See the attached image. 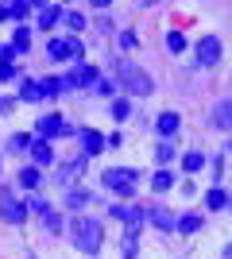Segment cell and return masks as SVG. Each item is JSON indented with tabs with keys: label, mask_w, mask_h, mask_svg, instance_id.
Here are the masks:
<instances>
[{
	"label": "cell",
	"mask_w": 232,
	"mask_h": 259,
	"mask_svg": "<svg viewBox=\"0 0 232 259\" xmlns=\"http://www.w3.org/2000/svg\"><path fill=\"white\" fill-rule=\"evenodd\" d=\"M70 232H74V248L77 251H85V255H97V251H101L105 232H101V225L93 221V217H74Z\"/></svg>",
	"instance_id": "cell-1"
},
{
	"label": "cell",
	"mask_w": 232,
	"mask_h": 259,
	"mask_svg": "<svg viewBox=\"0 0 232 259\" xmlns=\"http://www.w3.org/2000/svg\"><path fill=\"white\" fill-rule=\"evenodd\" d=\"M116 74H120L124 93H135V97H147V93H155L151 74H147V70H140L135 62H120V66H116Z\"/></svg>",
	"instance_id": "cell-2"
},
{
	"label": "cell",
	"mask_w": 232,
	"mask_h": 259,
	"mask_svg": "<svg viewBox=\"0 0 232 259\" xmlns=\"http://www.w3.org/2000/svg\"><path fill=\"white\" fill-rule=\"evenodd\" d=\"M132 182H135V170H128V166H109L101 174V186H109L112 194H124V197H132Z\"/></svg>",
	"instance_id": "cell-3"
},
{
	"label": "cell",
	"mask_w": 232,
	"mask_h": 259,
	"mask_svg": "<svg viewBox=\"0 0 232 259\" xmlns=\"http://www.w3.org/2000/svg\"><path fill=\"white\" fill-rule=\"evenodd\" d=\"M35 132H39L43 140H55V136H74V124H70L66 116H58V112H51V116H43L39 124H35Z\"/></svg>",
	"instance_id": "cell-4"
},
{
	"label": "cell",
	"mask_w": 232,
	"mask_h": 259,
	"mask_svg": "<svg viewBox=\"0 0 232 259\" xmlns=\"http://www.w3.org/2000/svg\"><path fill=\"white\" fill-rule=\"evenodd\" d=\"M0 217H4L8 225H20L23 217H27V205L16 201V194H12L8 186H0Z\"/></svg>",
	"instance_id": "cell-5"
},
{
	"label": "cell",
	"mask_w": 232,
	"mask_h": 259,
	"mask_svg": "<svg viewBox=\"0 0 232 259\" xmlns=\"http://www.w3.org/2000/svg\"><path fill=\"white\" fill-rule=\"evenodd\" d=\"M97 77H101V74H97V66H89V62H77L74 70L66 74V85H70V89H85V85L93 89V81H97Z\"/></svg>",
	"instance_id": "cell-6"
},
{
	"label": "cell",
	"mask_w": 232,
	"mask_h": 259,
	"mask_svg": "<svg viewBox=\"0 0 232 259\" xmlns=\"http://www.w3.org/2000/svg\"><path fill=\"white\" fill-rule=\"evenodd\" d=\"M47 54L55 62H66V58H81V43L77 39H51L47 43Z\"/></svg>",
	"instance_id": "cell-7"
},
{
	"label": "cell",
	"mask_w": 232,
	"mask_h": 259,
	"mask_svg": "<svg viewBox=\"0 0 232 259\" xmlns=\"http://www.w3.org/2000/svg\"><path fill=\"white\" fill-rule=\"evenodd\" d=\"M217 58H221V39H217V35H205L198 43V66H217Z\"/></svg>",
	"instance_id": "cell-8"
},
{
	"label": "cell",
	"mask_w": 232,
	"mask_h": 259,
	"mask_svg": "<svg viewBox=\"0 0 232 259\" xmlns=\"http://www.w3.org/2000/svg\"><path fill=\"white\" fill-rule=\"evenodd\" d=\"M112 217H120L124 225H128V236H135V232H140V221H144V213L132 209V205H116V209H112Z\"/></svg>",
	"instance_id": "cell-9"
},
{
	"label": "cell",
	"mask_w": 232,
	"mask_h": 259,
	"mask_svg": "<svg viewBox=\"0 0 232 259\" xmlns=\"http://www.w3.org/2000/svg\"><path fill=\"white\" fill-rule=\"evenodd\" d=\"M27 147H31V159H35V166H47V162L55 159V151H51V143H47L43 136H39V140H31Z\"/></svg>",
	"instance_id": "cell-10"
},
{
	"label": "cell",
	"mask_w": 232,
	"mask_h": 259,
	"mask_svg": "<svg viewBox=\"0 0 232 259\" xmlns=\"http://www.w3.org/2000/svg\"><path fill=\"white\" fill-rule=\"evenodd\" d=\"M213 124H217V128H224V132H232V101H224V105L213 108Z\"/></svg>",
	"instance_id": "cell-11"
},
{
	"label": "cell",
	"mask_w": 232,
	"mask_h": 259,
	"mask_svg": "<svg viewBox=\"0 0 232 259\" xmlns=\"http://www.w3.org/2000/svg\"><path fill=\"white\" fill-rule=\"evenodd\" d=\"M178 124H182V120H178V112H163V116L155 120L159 136H174V132H178Z\"/></svg>",
	"instance_id": "cell-12"
},
{
	"label": "cell",
	"mask_w": 232,
	"mask_h": 259,
	"mask_svg": "<svg viewBox=\"0 0 232 259\" xmlns=\"http://www.w3.org/2000/svg\"><path fill=\"white\" fill-rule=\"evenodd\" d=\"M77 136H81V143H85V151H89V155H97L101 147H105V136H101V132H93V128L77 132Z\"/></svg>",
	"instance_id": "cell-13"
},
{
	"label": "cell",
	"mask_w": 232,
	"mask_h": 259,
	"mask_svg": "<svg viewBox=\"0 0 232 259\" xmlns=\"http://www.w3.org/2000/svg\"><path fill=\"white\" fill-rule=\"evenodd\" d=\"M147 217H151V221H155V225H159V228H178L174 213H170V209H163V205H155V209H151V213H147Z\"/></svg>",
	"instance_id": "cell-14"
},
{
	"label": "cell",
	"mask_w": 232,
	"mask_h": 259,
	"mask_svg": "<svg viewBox=\"0 0 232 259\" xmlns=\"http://www.w3.org/2000/svg\"><path fill=\"white\" fill-rule=\"evenodd\" d=\"M20 97L27 101V105H31V101H43V81H31V77H27L20 85Z\"/></svg>",
	"instance_id": "cell-15"
},
{
	"label": "cell",
	"mask_w": 232,
	"mask_h": 259,
	"mask_svg": "<svg viewBox=\"0 0 232 259\" xmlns=\"http://www.w3.org/2000/svg\"><path fill=\"white\" fill-rule=\"evenodd\" d=\"M62 89H70L66 77H43V97H62Z\"/></svg>",
	"instance_id": "cell-16"
},
{
	"label": "cell",
	"mask_w": 232,
	"mask_h": 259,
	"mask_svg": "<svg viewBox=\"0 0 232 259\" xmlns=\"http://www.w3.org/2000/svg\"><path fill=\"white\" fill-rule=\"evenodd\" d=\"M58 20H62V8H43V16H39V31H51Z\"/></svg>",
	"instance_id": "cell-17"
},
{
	"label": "cell",
	"mask_w": 232,
	"mask_h": 259,
	"mask_svg": "<svg viewBox=\"0 0 232 259\" xmlns=\"http://www.w3.org/2000/svg\"><path fill=\"white\" fill-rule=\"evenodd\" d=\"M198 228H201V217H198V213L178 217V232H198Z\"/></svg>",
	"instance_id": "cell-18"
},
{
	"label": "cell",
	"mask_w": 232,
	"mask_h": 259,
	"mask_svg": "<svg viewBox=\"0 0 232 259\" xmlns=\"http://www.w3.org/2000/svg\"><path fill=\"white\" fill-rule=\"evenodd\" d=\"M182 166H186V174L201 170V166H205V155H198V151H190V155H182Z\"/></svg>",
	"instance_id": "cell-19"
},
{
	"label": "cell",
	"mask_w": 232,
	"mask_h": 259,
	"mask_svg": "<svg viewBox=\"0 0 232 259\" xmlns=\"http://www.w3.org/2000/svg\"><path fill=\"white\" fill-rule=\"evenodd\" d=\"M20 186L35 190V186H39V166H23V170H20Z\"/></svg>",
	"instance_id": "cell-20"
},
{
	"label": "cell",
	"mask_w": 232,
	"mask_h": 259,
	"mask_svg": "<svg viewBox=\"0 0 232 259\" xmlns=\"http://www.w3.org/2000/svg\"><path fill=\"white\" fill-rule=\"evenodd\" d=\"M62 23H66L70 31H85V20H81V12H62Z\"/></svg>",
	"instance_id": "cell-21"
},
{
	"label": "cell",
	"mask_w": 232,
	"mask_h": 259,
	"mask_svg": "<svg viewBox=\"0 0 232 259\" xmlns=\"http://www.w3.org/2000/svg\"><path fill=\"white\" fill-rule=\"evenodd\" d=\"M12 47H16V51H31V31H27V27H20V31H16V39H12Z\"/></svg>",
	"instance_id": "cell-22"
},
{
	"label": "cell",
	"mask_w": 232,
	"mask_h": 259,
	"mask_svg": "<svg viewBox=\"0 0 232 259\" xmlns=\"http://www.w3.org/2000/svg\"><path fill=\"white\" fill-rule=\"evenodd\" d=\"M151 186H155V194H163V190H170V186H174V178H170L166 170H159V174L151 178Z\"/></svg>",
	"instance_id": "cell-23"
},
{
	"label": "cell",
	"mask_w": 232,
	"mask_h": 259,
	"mask_svg": "<svg viewBox=\"0 0 232 259\" xmlns=\"http://www.w3.org/2000/svg\"><path fill=\"white\" fill-rule=\"evenodd\" d=\"M166 47H170L174 54H182V51H186V35H182V31H170V35H166Z\"/></svg>",
	"instance_id": "cell-24"
},
{
	"label": "cell",
	"mask_w": 232,
	"mask_h": 259,
	"mask_svg": "<svg viewBox=\"0 0 232 259\" xmlns=\"http://www.w3.org/2000/svg\"><path fill=\"white\" fill-rule=\"evenodd\" d=\"M224 201H228L224 190H209V194H205V205H209V209H224Z\"/></svg>",
	"instance_id": "cell-25"
},
{
	"label": "cell",
	"mask_w": 232,
	"mask_h": 259,
	"mask_svg": "<svg viewBox=\"0 0 232 259\" xmlns=\"http://www.w3.org/2000/svg\"><path fill=\"white\" fill-rule=\"evenodd\" d=\"M47 221H43V225H47V232H62V221H58V213H55V209H47Z\"/></svg>",
	"instance_id": "cell-26"
},
{
	"label": "cell",
	"mask_w": 232,
	"mask_h": 259,
	"mask_svg": "<svg viewBox=\"0 0 232 259\" xmlns=\"http://www.w3.org/2000/svg\"><path fill=\"white\" fill-rule=\"evenodd\" d=\"M85 201H89V194H85V190H70V194H66V205H85Z\"/></svg>",
	"instance_id": "cell-27"
},
{
	"label": "cell",
	"mask_w": 232,
	"mask_h": 259,
	"mask_svg": "<svg viewBox=\"0 0 232 259\" xmlns=\"http://www.w3.org/2000/svg\"><path fill=\"white\" fill-rule=\"evenodd\" d=\"M93 97H112V85L105 81V77H97V81H93Z\"/></svg>",
	"instance_id": "cell-28"
},
{
	"label": "cell",
	"mask_w": 232,
	"mask_h": 259,
	"mask_svg": "<svg viewBox=\"0 0 232 259\" xmlns=\"http://www.w3.org/2000/svg\"><path fill=\"white\" fill-rule=\"evenodd\" d=\"M155 159H159V162H170V159H174V147H170V143H159V147H155Z\"/></svg>",
	"instance_id": "cell-29"
},
{
	"label": "cell",
	"mask_w": 232,
	"mask_h": 259,
	"mask_svg": "<svg viewBox=\"0 0 232 259\" xmlns=\"http://www.w3.org/2000/svg\"><path fill=\"white\" fill-rule=\"evenodd\" d=\"M27 8H31L27 0H16V4H8V12L16 16V20H23V16H27Z\"/></svg>",
	"instance_id": "cell-30"
},
{
	"label": "cell",
	"mask_w": 232,
	"mask_h": 259,
	"mask_svg": "<svg viewBox=\"0 0 232 259\" xmlns=\"http://www.w3.org/2000/svg\"><path fill=\"white\" fill-rule=\"evenodd\" d=\"M128 112H132L128 101H116V105H112V116H116V120H128Z\"/></svg>",
	"instance_id": "cell-31"
},
{
	"label": "cell",
	"mask_w": 232,
	"mask_h": 259,
	"mask_svg": "<svg viewBox=\"0 0 232 259\" xmlns=\"http://www.w3.org/2000/svg\"><path fill=\"white\" fill-rule=\"evenodd\" d=\"M31 8H51V0H27Z\"/></svg>",
	"instance_id": "cell-32"
},
{
	"label": "cell",
	"mask_w": 232,
	"mask_h": 259,
	"mask_svg": "<svg viewBox=\"0 0 232 259\" xmlns=\"http://www.w3.org/2000/svg\"><path fill=\"white\" fill-rule=\"evenodd\" d=\"M12 12H8V4H0V20H8Z\"/></svg>",
	"instance_id": "cell-33"
},
{
	"label": "cell",
	"mask_w": 232,
	"mask_h": 259,
	"mask_svg": "<svg viewBox=\"0 0 232 259\" xmlns=\"http://www.w3.org/2000/svg\"><path fill=\"white\" fill-rule=\"evenodd\" d=\"M112 0H93V8H109Z\"/></svg>",
	"instance_id": "cell-34"
},
{
	"label": "cell",
	"mask_w": 232,
	"mask_h": 259,
	"mask_svg": "<svg viewBox=\"0 0 232 259\" xmlns=\"http://www.w3.org/2000/svg\"><path fill=\"white\" fill-rule=\"evenodd\" d=\"M144 4H155V0H144Z\"/></svg>",
	"instance_id": "cell-35"
},
{
	"label": "cell",
	"mask_w": 232,
	"mask_h": 259,
	"mask_svg": "<svg viewBox=\"0 0 232 259\" xmlns=\"http://www.w3.org/2000/svg\"><path fill=\"white\" fill-rule=\"evenodd\" d=\"M8 4H16V0H8Z\"/></svg>",
	"instance_id": "cell-36"
}]
</instances>
